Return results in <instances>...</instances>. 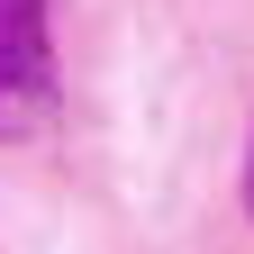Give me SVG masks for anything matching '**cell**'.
<instances>
[{
  "mask_svg": "<svg viewBox=\"0 0 254 254\" xmlns=\"http://www.w3.org/2000/svg\"><path fill=\"white\" fill-rule=\"evenodd\" d=\"M55 118V0H0V145Z\"/></svg>",
  "mask_w": 254,
  "mask_h": 254,
  "instance_id": "cell-1",
  "label": "cell"
},
{
  "mask_svg": "<svg viewBox=\"0 0 254 254\" xmlns=\"http://www.w3.org/2000/svg\"><path fill=\"white\" fill-rule=\"evenodd\" d=\"M245 209H254V164H245Z\"/></svg>",
  "mask_w": 254,
  "mask_h": 254,
  "instance_id": "cell-2",
  "label": "cell"
}]
</instances>
